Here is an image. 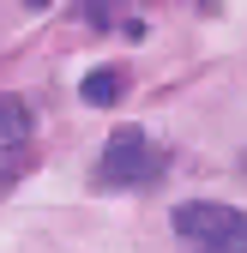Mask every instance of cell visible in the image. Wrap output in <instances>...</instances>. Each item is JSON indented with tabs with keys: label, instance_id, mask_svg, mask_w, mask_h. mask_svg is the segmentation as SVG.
Listing matches in <instances>:
<instances>
[{
	"label": "cell",
	"instance_id": "cell-4",
	"mask_svg": "<svg viewBox=\"0 0 247 253\" xmlns=\"http://www.w3.org/2000/svg\"><path fill=\"white\" fill-rule=\"evenodd\" d=\"M79 90H84V103H115L121 90H127V79H121L115 67H97V73H84V84H79Z\"/></svg>",
	"mask_w": 247,
	"mask_h": 253
},
{
	"label": "cell",
	"instance_id": "cell-5",
	"mask_svg": "<svg viewBox=\"0 0 247 253\" xmlns=\"http://www.w3.org/2000/svg\"><path fill=\"white\" fill-rule=\"evenodd\" d=\"M109 6H127V0H79L84 24H109Z\"/></svg>",
	"mask_w": 247,
	"mask_h": 253
},
{
	"label": "cell",
	"instance_id": "cell-1",
	"mask_svg": "<svg viewBox=\"0 0 247 253\" xmlns=\"http://www.w3.org/2000/svg\"><path fill=\"white\" fill-rule=\"evenodd\" d=\"M169 169V151L145 133V126H115L109 145H103V163H97V181L103 187H145V181H157Z\"/></svg>",
	"mask_w": 247,
	"mask_h": 253
},
{
	"label": "cell",
	"instance_id": "cell-2",
	"mask_svg": "<svg viewBox=\"0 0 247 253\" xmlns=\"http://www.w3.org/2000/svg\"><path fill=\"white\" fill-rule=\"evenodd\" d=\"M175 235L193 253H247V211L217 199H187L175 205Z\"/></svg>",
	"mask_w": 247,
	"mask_h": 253
},
{
	"label": "cell",
	"instance_id": "cell-3",
	"mask_svg": "<svg viewBox=\"0 0 247 253\" xmlns=\"http://www.w3.org/2000/svg\"><path fill=\"white\" fill-rule=\"evenodd\" d=\"M30 163V109L0 90V181H12Z\"/></svg>",
	"mask_w": 247,
	"mask_h": 253
}]
</instances>
